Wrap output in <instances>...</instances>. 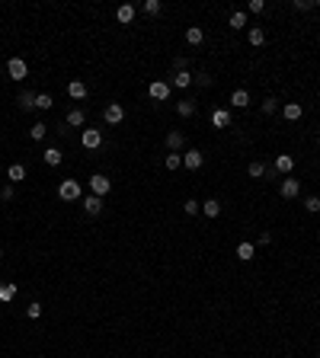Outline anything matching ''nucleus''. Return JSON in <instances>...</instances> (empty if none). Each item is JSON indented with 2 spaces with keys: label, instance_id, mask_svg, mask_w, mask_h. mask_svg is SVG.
<instances>
[{
  "label": "nucleus",
  "instance_id": "nucleus-35",
  "mask_svg": "<svg viewBox=\"0 0 320 358\" xmlns=\"http://www.w3.org/2000/svg\"><path fill=\"white\" fill-rule=\"evenodd\" d=\"M26 317H29V320H39V317H42V304H36V301H32L29 307H26Z\"/></svg>",
  "mask_w": 320,
  "mask_h": 358
},
{
  "label": "nucleus",
  "instance_id": "nucleus-26",
  "mask_svg": "<svg viewBox=\"0 0 320 358\" xmlns=\"http://www.w3.org/2000/svg\"><path fill=\"white\" fill-rule=\"evenodd\" d=\"M247 173H250V179H263L266 176V173H269V167H266V163H250V167H247Z\"/></svg>",
  "mask_w": 320,
  "mask_h": 358
},
{
  "label": "nucleus",
  "instance_id": "nucleus-5",
  "mask_svg": "<svg viewBox=\"0 0 320 358\" xmlns=\"http://www.w3.org/2000/svg\"><path fill=\"white\" fill-rule=\"evenodd\" d=\"M102 118H106V125H119V122L125 118V109H122V102H109L106 112H102Z\"/></svg>",
  "mask_w": 320,
  "mask_h": 358
},
{
  "label": "nucleus",
  "instance_id": "nucleus-12",
  "mask_svg": "<svg viewBox=\"0 0 320 358\" xmlns=\"http://www.w3.org/2000/svg\"><path fill=\"white\" fill-rule=\"evenodd\" d=\"M83 211L86 214H99L102 211V198L99 195H83Z\"/></svg>",
  "mask_w": 320,
  "mask_h": 358
},
{
  "label": "nucleus",
  "instance_id": "nucleus-7",
  "mask_svg": "<svg viewBox=\"0 0 320 358\" xmlns=\"http://www.w3.org/2000/svg\"><path fill=\"white\" fill-rule=\"evenodd\" d=\"M275 170H279L282 176H291V170H295V157H291V154H279V157H275Z\"/></svg>",
  "mask_w": 320,
  "mask_h": 358
},
{
  "label": "nucleus",
  "instance_id": "nucleus-27",
  "mask_svg": "<svg viewBox=\"0 0 320 358\" xmlns=\"http://www.w3.org/2000/svg\"><path fill=\"white\" fill-rule=\"evenodd\" d=\"M13 298H16V285H13V282H4V285H0V301L10 304Z\"/></svg>",
  "mask_w": 320,
  "mask_h": 358
},
{
  "label": "nucleus",
  "instance_id": "nucleus-4",
  "mask_svg": "<svg viewBox=\"0 0 320 358\" xmlns=\"http://www.w3.org/2000/svg\"><path fill=\"white\" fill-rule=\"evenodd\" d=\"M279 192H282V198H288V202H291V198L301 195V182L291 179V176H285V179L279 182Z\"/></svg>",
  "mask_w": 320,
  "mask_h": 358
},
{
  "label": "nucleus",
  "instance_id": "nucleus-29",
  "mask_svg": "<svg viewBox=\"0 0 320 358\" xmlns=\"http://www.w3.org/2000/svg\"><path fill=\"white\" fill-rule=\"evenodd\" d=\"M51 106H55V99H51L48 93H36V109H42V112H48Z\"/></svg>",
  "mask_w": 320,
  "mask_h": 358
},
{
  "label": "nucleus",
  "instance_id": "nucleus-22",
  "mask_svg": "<svg viewBox=\"0 0 320 358\" xmlns=\"http://www.w3.org/2000/svg\"><path fill=\"white\" fill-rule=\"evenodd\" d=\"M67 125H71V128H83L86 125L83 109H71V112H67Z\"/></svg>",
  "mask_w": 320,
  "mask_h": 358
},
{
  "label": "nucleus",
  "instance_id": "nucleus-45",
  "mask_svg": "<svg viewBox=\"0 0 320 358\" xmlns=\"http://www.w3.org/2000/svg\"><path fill=\"white\" fill-rule=\"evenodd\" d=\"M0 176H4V170H0Z\"/></svg>",
  "mask_w": 320,
  "mask_h": 358
},
{
  "label": "nucleus",
  "instance_id": "nucleus-20",
  "mask_svg": "<svg viewBox=\"0 0 320 358\" xmlns=\"http://www.w3.org/2000/svg\"><path fill=\"white\" fill-rule=\"evenodd\" d=\"M253 256H256V243H240V247H237V259H240V263H250Z\"/></svg>",
  "mask_w": 320,
  "mask_h": 358
},
{
  "label": "nucleus",
  "instance_id": "nucleus-21",
  "mask_svg": "<svg viewBox=\"0 0 320 358\" xmlns=\"http://www.w3.org/2000/svg\"><path fill=\"white\" fill-rule=\"evenodd\" d=\"M231 106H237V109H244V106H250V93L240 86V90H234L231 93Z\"/></svg>",
  "mask_w": 320,
  "mask_h": 358
},
{
  "label": "nucleus",
  "instance_id": "nucleus-46",
  "mask_svg": "<svg viewBox=\"0 0 320 358\" xmlns=\"http://www.w3.org/2000/svg\"><path fill=\"white\" fill-rule=\"evenodd\" d=\"M317 141H320V138H317Z\"/></svg>",
  "mask_w": 320,
  "mask_h": 358
},
{
  "label": "nucleus",
  "instance_id": "nucleus-9",
  "mask_svg": "<svg viewBox=\"0 0 320 358\" xmlns=\"http://www.w3.org/2000/svg\"><path fill=\"white\" fill-rule=\"evenodd\" d=\"M167 147H170V154H179L186 147V135L183 132H170L167 135Z\"/></svg>",
  "mask_w": 320,
  "mask_h": 358
},
{
  "label": "nucleus",
  "instance_id": "nucleus-15",
  "mask_svg": "<svg viewBox=\"0 0 320 358\" xmlns=\"http://www.w3.org/2000/svg\"><path fill=\"white\" fill-rule=\"evenodd\" d=\"M16 102H20V109H23V112H32V109H36V93L23 90L20 96H16Z\"/></svg>",
  "mask_w": 320,
  "mask_h": 358
},
{
  "label": "nucleus",
  "instance_id": "nucleus-33",
  "mask_svg": "<svg viewBox=\"0 0 320 358\" xmlns=\"http://www.w3.org/2000/svg\"><path fill=\"white\" fill-rule=\"evenodd\" d=\"M163 163H167V170H179V167H183V154H167Z\"/></svg>",
  "mask_w": 320,
  "mask_h": 358
},
{
  "label": "nucleus",
  "instance_id": "nucleus-8",
  "mask_svg": "<svg viewBox=\"0 0 320 358\" xmlns=\"http://www.w3.org/2000/svg\"><path fill=\"white\" fill-rule=\"evenodd\" d=\"M148 93H151V99H157V102H163L170 96V83H163V80H154L151 86H148Z\"/></svg>",
  "mask_w": 320,
  "mask_h": 358
},
{
  "label": "nucleus",
  "instance_id": "nucleus-44",
  "mask_svg": "<svg viewBox=\"0 0 320 358\" xmlns=\"http://www.w3.org/2000/svg\"><path fill=\"white\" fill-rule=\"evenodd\" d=\"M0 259H4V250H0Z\"/></svg>",
  "mask_w": 320,
  "mask_h": 358
},
{
  "label": "nucleus",
  "instance_id": "nucleus-30",
  "mask_svg": "<svg viewBox=\"0 0 320 358\" xmlns=\"http://www.w3.org/2000/svg\"><path fill=\"white\" fill-rule=\"evenodd\" d=\"M29 135H32V141H42V138L48 135V125H45V122H36V125L29 128Z\"/></svg>",
  "mask_w": 320,
  "mask_h": 358
},
{
  "label": "nucleus",
  "instance_id": "nucleus-39",
  "mask_svg": "<svg viewBox=\"0 0 320 358\" xmlns=\"http://www.w3.org/2000/svg\"><path fill=\"white\" fill-rule=\"evenodd\" d=\"M0 198H4V202H13V198H16V189H13V186H4V189H0Z\"/></svg>",
  "mask_w": 320,
  "mask_h": 358
},
{
  "label": "nucleus",
  "instance_id": "nucleus-41",
  "mask_svg": "<svg viewBox=\"0 0 320 358\" xmlns=\"http://www.w3.org/2000/svg\"><path fill=\"white\" fill-rule=\"evenodd\" d=\"M195 83H198V86H211V77H208V74H198Z\"/></svg>",
  "mask_w": 320,
  "mask_h": 358
},
{
  "label": "nucleus",
  "instance_id": "nucleus-32",
  "mask_svg": "<svg viewBox=\"0 0 320 358\" xmlns=\"http://www.w3.org/2000/svg\"><path fill=\"white\" fill-rule=\"evenodd\" d=\"M176 112H179V115H183V118H189V115H192V112H195V102H189V99L176 102Z\"/></svg>",
  "mask_w": 320,
  "mask_h": 358
},
{
  "label": "nucleus",
  "instance_id": "nucleus-1",
  "mask_svg": "<svg viewBox=\"0 0 320 358\" xmlns=\"http://www.w3.org/2000/svg\"><path fill=\"white\" fill-rule=\"evenodd\" d=\"M58 198H64V202H77V198H83V189L77 179H64L61 186H58Z\"/></svg>",
  "mask_w": 320,
  "mask_h": 358
},
{
  "label": "nucleus",
  "instance_id": "nucleus-16",
  "mask_svg": "<svg viewBox=\"0 0 320 358\" xmlns=\"http://www.w3.org/2000/svg\"><path fill=\"white\" fill-rule=\"evenodd\" d=\"M211 125H215V128H228V125H231V112H228V109H215V112H211Z\"/></svg>",
  "mask_w": 320,
  "mask_h": 358
},
{
  "label": "nucleus",
  "instance_id": "nucleus-43",
  "mask_svg": "<svg viewBox=\"0 0 320 358\" xmlns=\"http://www.w3.org/2000/svg\"><path fill=\"white\" fill-rule=\"evenodd\" d=\"M295 7H298V10H310L314 4H310V0H295Z\"/></svg>",
  "mask_w": 320,
  "mask_h": 358
},
{
  "label": "nucleus",
  "instance_id": "nucleus-40",
  "mask_svg": "<svg viewBox=\"0 0 320 358\" xmlns=\"http://www.w3.org/2000/svg\"><path fill=\"white\" fill-rule=\"evenodd\" d=\"M247 10H250V13H263V10H266V4H263V0H250Z\"/></svg>",
  "mask_w": 320,
  "mask_h": 358
},
{
  "label": "nucleus",
  "instance_id": "nucleus-10",
  "mask_svg": "<svg viewBox=\"0 0 320 358\" xmlns=\"http://www.w3.org/2000/svg\"><path fill=\"white\" fill-rule=\"evenodd\" d=\"M282 115H285V122H298L301 115H304V109H301V102H285Z\"/></svg>",
  "mask_w": 320,
  "mask_h": 358
},
{
  "label": "nucleus",
  "instance_id": "nucleus-19",
  "mask_svg": "<svg viewBox=\"0 0 320 358\" xmlns=\"http://www.w3.org/2000/svg\"><path fill=\"white\" fill-rule=\"evenodd\" d=\"M67 96H71V99H83V96H86V83L83 80H71V83H67Z\"/></svg>",
  "mask_w": 320,
  "mask_h": 358
},
{
  "label": "nucleus",
  "instance_id": "nucleus-6",
  "mask_svg": "<svg viewBox=\"0 0 320 358\" xmlns=\"http://www.w3.org/2000/svg\"><path fill=\"white\" fill-rule=\"evenodd\" d=\"M99 144H102V132H99V128H83V147H86V151H96Z\"/></svg>",
  "mask_w": 320,
  "mask_h": 358
},
{
  "label": "nucleus",
  "instance_id": "nucleus-14",
  "mask_svg": "<svg viewBox=\"0 0 320 358\" xmlns=\"http://www.w3.org/2000/svg\"><path fill=\"white\" fill-rule=\"evenodd\" d=\"M42 160H45L48 167H58V163L64 160V154L58 151V147H45V151H42Z\"/></svg>",
  "mask_w": 320,
  "mask_h": 358
},
{
  "label": "nucleus",
  "instance_id": "nucleus-34",
  "mask_svg": "<svg viewBox=\"0 0 320 358\" xmlns=\"http://www.w3.org/2000/svg\"><path fill=\"white\" fill-rule=\"evenodd\" d=\"M304 211H310V214H317V211H320V198H317V195L304 198Z\"/></svg>",
  "mask_w": 320,
  "mask_h": 358
},
{
  "label": "nucleus",
  "instance_id": "nucleus-42",
  "mask_svg": "<svg viewBox=\"0 0 320 358\" xmlns=\"http://www.w3.org/2000/svg\"><path fill=\"white\" fill-rule=\"evenodd\" d=\"M256 243H259V247H266V243H272V233H266V230H263V233H259V240H256Z\"/></svg>",
  "mask_w": 320,
  "mask_h": 358
},
{
  "label": "nucleus",
  "instance_id": "nucleus-13",
  "mask_svg": "<svg viewBox=\"0 0 320 358\" xmlns=\"http://www.w3.org/2000/svg\"><path fill=\"white\" fill-rule=\"evenodd\" d=\"M183 163H186V170H198V167H202V151H195V147H192V151H186L183 154Z\"/></svg>",
  "mask_w": 320,
  "mask_h": 358
},
{
  "label": "nucleus",
  "instance_id": "nucleus-17",
  "mask_svg": "<svg viewBox=\"0 0 320 358\" xmlns=\"http://www.w3.org/2000/svg\"><path fill=\"white\" fill-rule=\"evenodd\" d=\"M116 20L122 23V26H128V23L135 20V7H132V4H122V7L116 10Z\"/></svg>",
  "mask_w": 320,
  "mask_h": 358
},
{
  "label": "nucleus",
  "instance_id": "nucleus-38",
  "mask_svg": "<svg viewBox=\"0 0 320 358\" xmlns=\"http://www.w3.org/2000/svg\"><path fill=\"white\" fill-rule=\"evenodd\" d=\"M263 112H266V115H272V112H279V99H266V102H263Z\"/></svg>",
  "mask_w": 320,
  "mask_h": 358
},
{
  "label": "nucleus",
  "instance_id": "nucleus-2",
  "mask_svg": "<svg viewBox=\"0 0 320 358\" xmlns=\"http://www.w3.org/2000/svg\"><path fill=\"white\" fill-rule=\"evenodd\" d=\"M7 77H10V80H26V77H29V64H26L23 58H10L7 61Z\"/></svg>",
  "mask_w": 320,
  "mask_h": 358
},
{
  "label": "nucleus",
  "instance_id": "nucleus-24",
  "mask_svg": "<svg viewBox=\"0 0 320 358\" xmlns=\"http://www.w3.org/2000/svg\"><path fill=\"white\" fill-rule=\"evenodd\" d=\"M228 26H231V29H244V26H247V13L244 10H234V13L228 16Z\"/></svg>",
  "mask_w": 320,
  "mask_h": 358
},
{
  "label": "nucleus",
  "instance_id": "nucleus-36",
  "mask_svg": "<svg viewBox=\"0 0 320 358\" xmlns=\"http://www.w3.org/2000/svg\"><path fill=\"white\" fill-rule=\"evenodd\" d=\"M173 71H176V74H179V71H189V61H186L183 55H176V58H173Z\"/></svg>",
  "mask_w": 320,
  "mask_h": 358
},
{
  "label": "nucleus",
  "instance_id": "nucleus-3",
  "mask_svg": "<svg viewBox=\"0 0 320 358\" xmlns=\"http://www.w3.org/2000/svg\"><path fill=\"white\" fill-rule=\"evenodd\" d=\"M90 189H93V195L106 198V195H109V189H112V182H109V176L96 173V176H90Z\"/></svg>",
  "mask_w": 320,
  "mask_h": 358
},
{
  "label": "nucleus",
  "instance_id": "nucleus-37",
  "mask_svg": "<svg viewBox=\"0 0 320 358\" xmlns=\"http://www.w3.org/2000/svg\"><path fill=\"white\" fill-rule=\"evenodd\" d=\"M186 214H198V211H202V202H192V198H186Z\"/></svg>",
  "mask_w": 320,
  "mask_h": 358
},
{
  "label": "nucleus",
  "instance_id": "nucleus-23",
  "mask_svg": "<svg viewBox=\"0 0 320 358\" xmlns=\"http://www.w3.org/2000/svg\"><path fill=\"white\" fill-rule=\"evenodd\" d=\"M186 42H189V45H202V42H205V32L198 29V26H189V29H186Z\"/></svg>",
  "mask_w": 320,
  "mask_h": 358
},
{
  "label": "nucleus",
  "instance_id": "nucleus-18",
  "mask_svg": "<svg viewBox=\"0 0 320 358\" xmlns=\"http://www.w3.org/2000/svg\"><path fill=\"white\" fill-rule=\"evenodd\" d=\"M202 214L205 217H218L221 214V202H218V198H205V202H202Z\"/></svg>",
  "mask_w": 320,
  "mask_h": 358
},
{
  "label": "nucleus",
  "instance_id": "nucleus-25",
  "mask_svg": "<svg viewBox=\"0 0 320 358\" xmlns=\"http://www.w3.org/2000/svg\"><path fill=\"white\" fill-rule=\"evenodd\" d=\"M7 179H10V182H23L26 179V167H23V163H13V167L7 170Z\"/></svg>",
  "mask_w": 320,
  "mask_h": 358
},
{
  "label": "nucleus",
  "instance_id": "nucleus-28",
  "mask_svg": "<svg viewBox=\"0 0 320 358\" xmlns=\"http://www.w3.org/2000/svg\"><path fill=\"white\" fill-rule=\"evenodd\" d=\"M247 39H250V45H256V48H259V45H266V32L259 29V26H253V29H250V36H247Z\"/></svg>",
  "mask_w": 320,
  "mask_h": 358
},
{
  "label": "nucleus",
  "instance_id": "nucleus-31",
  "mask_svg": "<svg viewBox=\"0 0 320 358\" xmlns=\"http://www.w3.org/2000/svg\"><path fill=\"white\" fill-rule=\"evenodd\" d=\"M144 13H148V16H160L163 4H160V0H144Z\"/></svg>",
  "mask_w": 320,
  "mask_h": 358
},
{
  "label": "nucleus",
  "instance_id": "nucleus-11",
  "mask_svg": "<svg viewBox=\"0 0 320 358\" xmlns=\"http://www.w3.org/2000/svg\"><path fill=\"white\" fill-rule=\"evenodd\" d=\"M195 83V77L189 74V71H179V74H173V83L170 86H176V90H186V86H192Z\"/></svg>",
  "mask_w": 320,
  "mask_h": 358
}]
</instances>
